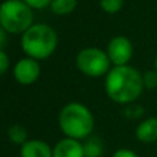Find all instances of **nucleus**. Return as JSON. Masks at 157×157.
<instances>
[{"label":"nucleus","instance_id":"1a4fd4ad","mask_svg":"<svg viewBox=\"0 0 157 157\" xmlns=\"http://www.w3.org/2000/svg\"><path fill=\"white\" fill-rule=\"evenodd\" d=\"M19 157H52V146L41 139H29L19 146Z\"/></svg>","mask_w":157,"mask_h":157},{"label":"nucleus","instance_id":"423d86ee","mask_svg":"<svg viewBox=\"0 0 157 157\" xmlns=\"http://www.w3.org/2000/svg\"><path fill=\"white\" fill-rule=\"evenodd\" d=\"M106 54L113 66L128 65L134 54V46L125 36H114L106 46Z\"/></svg>","mask_w":157,"mask_h":157},{"label":"nucleus","instance_id":"20e7f679","mask_svg":"<svg viewBox=\"0 0 157 157\" xmlns=\"http://www.w3.org/2000/svg\"><path fill=\"white\" fill-rule=\"evenodd\" d=\"M33 8L24 0H4L0 3V26L8 35H22L33 25Z\"/></svg>","mask_w":157,"mask_h":157},{"label":"nucleus","instance_id":"f8f14e48","mask_svg":"<svg viewBox=\"0 0 157 157\" xmlns=\"http://www.w3.org/2000/svg\"><path fill=\"white\" fill-rule=\"evenodd\" d=\"M28 136H29L28 135V130L22 124H13L7 128V138L14 145L22 146L26 141H29Z\"/></svg>","mask_w":157,"mask_h":157},{"label":"nucleus","instance_id":"9d476101","mask_svg":"<svg viewBox=\"0 0 157 157\" xmlns=\"http://www.w3.org/2000/svg\"><path fill=\"white\" fill-rule=\"evenodd\" d=\"M135 138L141 144L157 142V117H146L139 121L135 128Z\"/></svg>","mask_w":157,"mask_h":157},{"label":"nucleus","instance_id":"412c9836","mask_svg":"<svg viewBox=\"0 0 157 157\" xmlns=\"http://www.w3.org/2000/svg\"><path fill=\"white\" fill-rule=\"evenodd\" d=\"M155 71L157 72V55H156V58H155Z\"/></svg>","mask_w":157,"mask_h":157},{"label":"nucleus","instance_id":"7ed1b4c3","mask_svg":"<svg viewBox=\"0 0 157 157\" xmlns=\"http://www.w3.org/2000/svg\"><path fill=\"white\" fill-rule=\"evenodd\" d=\"M58 35L47 24H33L21 35V48L25 55L36 61H44L55 52Z\"/></svg>","mask_w":157,"mask_h":157},{"label":"nucleus","instance_id":"2eb2a0df","mask_svg":"<svg viewBox=\"0 0 157 157\" xmlns=\"http://www.w3.org/2000/svg\"><path fill=\"white\" fill-rule=\"evenodd\" d=\"M144 77V86L146 90H155L157 88V72L156 71H147L142 75Z\"/></svg>","mask_w":157,"mask_h":157},{"label":"nucleus","instance_id":"f3484780","mask_svg":"<svg viewBox=\"0 0 157 157\" xmlns=\"http://www.w3.org/2000/svg\"><path fill=\"white\" fill-rule=\"evenodd\" d=\"M24 2L33 10H43L46 7H50L52 0H24Z\"/></svg>","mask_w":157,"mask_h":157},{"label":"nucleus","instance_id":"6e6552de","mask_svg":"<svg viewBox=\"0 0 157 157\" xmlns=\"http://www.w3.org/2000/svg\"><path fill=\"white\" fill-rule=\"evenodd\" d=\"M52 157H84L83 142L63 136L52 146Z\"/></svg>","mask_w":157,"mask_h":157},{"label":"nucleus","instance_id":"aec40b11","mask_svg":"<svg viewBox=\"0 0 157 157\" xmlns=\"http://www.w3.org/2000/svg\"><path fill=\"white\" fill-rule=\"evenodd\" d=\"M6 39H7V32H6V30L0 26V50H3V47H4Z\"/></svg>","mask_w":157,"mask_h":157},{"label":"nucleus","instance_id":"dca6fc26","mask_svg":"<svg viewBox=\"0 0 157 157\" xmlns=\"http://www.w3.org/2000/svg\"><path fill=\"white\" fill-rule=\"evenodd\" d=\"M124 114L125 117H128V119H141L142 116H144V108L142 106H138V105H134V103H131V105H127V108L124 109Z\"/></svg>","mask_w":157,"mask_h":157},{"label":"nucleus","instance_id":"6ab92c4d","mask_svg":"<svg viewBox=\"0 0 157 157\" xmlns=\"http://www.w3.org/2000/svg\"><path fill=\"white\" fill-rule=\"evenodd\" d=\"M112 157H139L138 153L134 152L132 149H128V147H120V149L114 150Z\"/></svg>","mask_w":157,"mask_h":157},{"label":"nucleus","instance_id":"0eeeda50","mask_svg":"<svg viewBox=\"0 0 157 157\" xmlns=\"http://www.w3.org/2000/svg\"><path fill=\"white\" fill-rule=\"evenodd\" d=\"M41 75V66L39 61L25 57L17 61L13 68V77L21 86H32L39 80Z\"/></svg>","mask_w":157,"mask_h":157},{"label":"nucleus","instance_id":"a211bd4d","mask_svg":"<svg viewBox=\"0 0 157 157\" xmlns=\"http://www.w3.org/2000/svg\"><path fill=\"white\" fill-rule=\"evenodd\" d=\"M10 68V58L4 50H0V76L6 73Z\"/></svg>","mask_w":157,"mask_h":157},{"label":"nucleus","instance_id":"4468645a","mask_svg":"<svg viewBox=\"0 0 157 157\" xmlns=\"http://www.w3.org/2000/svg\"><path fill=\"white\" fill-rule=\"evenodd\" d=\"M99 6L103 13L117 14L124 6V0H99Z\"/></svg>","mask_w":157,"mask_h":157},{"label":"nucleus","instance_id":"ddd939ff","mask_svg":"<svg viewBox=\"0 0 157 157\" xmlns=\"http://www.w3.org/2000/svg\"><path fill=\"white\" fill-rule=\"evenodd\" d=\"M77 7V0H52L50 10L55 15H69Z\"/></svg>","mask_w":157,"mask_h":157},{"label":"nucleus","instance_id":"9b49d317","mask_svg":"<svg viewBox=\"0 0 157 157\" xmlns=\"http://www.w3.org/2000/svg\"><path fill=\"white\" fill-rule=\"evenodd\" d=\"M83 149L84 157H102L105 153V144L99 136L92 134L83 141Z\"/></svg>","mask_w":157,"mask_h":157},{"label":"nucleus","instance_id":"f257e3e1","mask_svg":"<svg viewBox=\"0 0 157 157\" xmlns=\"http://www.w3.org/2000/svg\"><path fill=\"white\" fill-rule=\"evenodd\" d=\"M103 86L109 99L125 106L135 102L145 90L142 73L130 65L112 66Z\"/></svg>","mask_w":157,"mask_h":157},{"label":"nucleus","instance_id":"f03ea898","mask_svg":"<svg viewBox=\"0 0 157 157\" xmlns=\"http://www.w3.org/2000/svg\"><path fill=\"white\" fill-rule=\"evenodd\" d=\"M58 127L63 136L83 142L94 134L95 117L84 103L69 102L59 110Z\"/></svg>","mask_w":157,"mask_h":157},{"label":"nucleus","instance_id":"39448f33","mask_svg":"<svg viewBox=\"0 0 157 157\" xmlns=\"http://www.w3.org/2000/svg\"><path fill=\"white\" fill-rule=\"evenodd\" d=\"M75 62L80 73L92 78L106 76L112 69V62L106 51L97 47H86L80 50Z\"/></svg>","mask_w":157,"mask_h":157}]
</instances>
